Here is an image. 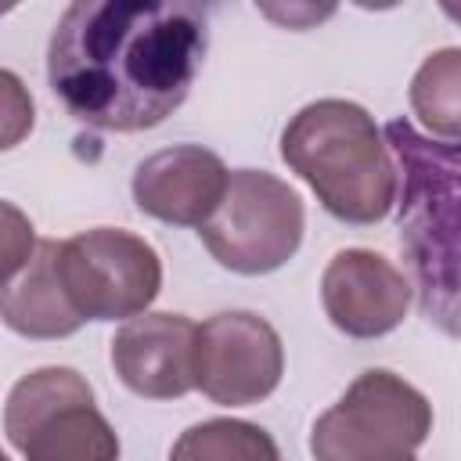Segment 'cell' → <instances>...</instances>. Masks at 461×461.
<instances>
[{"mask_svg":"<svg viewBox=\"0 0 461 461\" xmlns=\"http://www.w3.org/2000/svg\"><path fill=\"white\" fill-rule=\"evenodd\" d=\"M457 94H461V50L447 47L421 61L411 79V108L421 126L443 144L457 140Z\"/></svg>","mask_w":461,"mask_h":461,"instance_id":"13","label":"cell"},{"mask_svg":"<svg viewBox=\"0 0 461 461\" xmlns=\"http://www.w3.org/2000/svg\"><path fill=\"white\" fill-rule=\"evenodd\" d=\"M285 371L281 335L249 310H227L198 324L194 389L212 403L249 407L267 400Z\"/></svg>","mask_w":461,"mask_h":461,"instance_id":"7","label":"cell"},{"mask_svg":"<svg viewBox=\"0 0 461 461\" xmlns=\"http://www.w3.org/2000/svg\"><path fill=\"white\" fill-rule=\"evenodd\" d=\"M58 274L83 321H130L162 288L158 252L122 227H94L58 241Z\"/></svg>","mask_w":461,"mask_h":461,"instance_id":"6","label":"cell"},{"mask_svg":"<svg viewBox=\"0 0 461 461\" xmlns=\"http://www.w3.org/2000/svg\"><path fill=\"white\" fill-rule=\"evenodd\" d=\"M321 303L328 321L349 339H378L411 310L407 277L371 249H342L321 277Z\"/></svg>","mask_w":461,"mask_h":461,"instance_id":"8","label":"cell"},{"mask_svg":"<svg viewBox=\"0 0 461 461\" xmlns=\"http://www.w3.org/2000/svg\"><path fill=\"white\" fill-rule=\"evenodd\" d=\"M169 461H281L267 429L238 418H209L180 432Z\"/></svg>","mask_w":461,"mask_h":461,"instance_id":"12","label":"cell"},{"mask_svg":"<svg viewBox=\"0 0 461 461\" xmlns=\"http://www.w3.org/2000/svg\"><path fill=\"white\" fill-rule=\"evenodd\" d=\"M432 432L429 400L385 367L353 378L335 407H328L310 432L313 461H364L382 454H414Z\"/></svg>","mask_w":461,"mask_h":461,"instance_id":"5","label":"cell"},{"mask_svg":"<svg viewBox=\"0 0 461 461\" xmlns=\"http://www.w3.org/2000/svg\"><path fill=\"white\" fill-rule=\"evenodd\" d=\"M303 198L267 169H234L212 216L198 227L212 259L234 274H270L303 241Z\"/></svg>","mask_w":461,"mask_h":461,"instance_id":"4","label":"cell"},{"mask_svg":"<svg viewBox=\"0 0 461 461\" xmlns=\"http://www.w3.org/2000/svg\"><path fill=\"white\" fill-rule=\"evenodd\" d=\"M364 461H414V454H382V457H364Z\"/></svg>","mask_w":461,"mask_h":461,"instance_id":"17","label":"cell"},{"mask_svg":"<svg viewBox=\"0 0 461 461\" xmlns=\"http://www.w3.org/2000/svg\"><path fill=\"white\" fill-rule=\"evenodd\" d=\"M270 18H281V22H288V25H295L299 18H324V14H331V7H288V11H277V7H263Z\"/></svg>","mask_w":461,"mask_h":461,"instance_id":"16","label":"cell"},{"mask_svg":"<svg viewBox=\"0 0 461 461\" xmlns=\"http://www.w3.org/2000/svg\"><path fill=\"white\" fill-rule=\"evenodd\" d=\"M227 166L202 144H173L148 155L133 173V202L140 212L176 223L202 227L223 198Z\"/></svg>","mask_w":461,"mask_h":461,"instance_id":"10","label":"cell"},{"mask_svg":"<svg viewBox=\"0 0 461 461\" xmlns=\"http://www.w3.org/2000/svg\"><path fill=\"white\" fill-rule=\"evenodd\" d=\"M205 43V11L194 4L76 0L50 32L47 79L72 119L137 133L184 104Z\"/></svg>","mask_w":461,"mask_h":461,"instance_id":"1","label":"cell"},{"mask_svg":"<svg viewBox=\"0 0 461 461\" xmlns=\"http://www.w3.org/2000/svg\"><path fill=\"white\" fill-rule=\"evenodd\" d=\"M198 324L184 313H137L112 339L119 382L148 400H176L194 389Z\"/></svg>","mask_w":461,"mask_h":461,"instance_id":"9","label":"cell"},{"mask_svg":"<svg viewBox=\"0 0 461 461\" xmlns=\"http://www.w3.org/2000/svg\"><path fill=\"white\" fill-rule=\"evenodd\" d=\"M32 252H36L32 220L18 205L0 202V288L29 263Z\"/></svg>","mask_w":461,"mask_h":461,"instance_id":"15","label":"cell"},{"mask_svg":"<svg viewBox=\"0 0 461 461\" xmlns=\"http://www.w3.org/2000/svg\"><path fill=\"white\" fill-rule=\"evenodd\" d=\"M4 432L25 461H119V436L72 367H40L14 382Z\"/></svg>","mask_w":461,"mask_h":461,"instance_id":"3","label":"cell"},{"mask_svg":"<svg viewBox=\"0 0 461 461\" xmlns=\"http://www.w3.org/2000/svg\"><path fill=\"white\" fill-rule=\"evenodd\" d=\"M0 321L25 339H65L79 331L83 317L68 303L58 274V241H36L29 263L0 288Z\"/></svg>","mask_w":461,"mask_h":461,"instance_id":"11","label":"cell"},{"mask_svg":"<svg viewBox=\"0 0 461 461\" xmlns=\"http://www.w3.org/2000/svg\"><path fill=\"white\" fill-rule=\"evenodd\" d=\"M281 158L346 223H378L396 202V166L375 119L342 97L299 108L281 130Z\"/></svg>","mask_w":461,"mask_h":461,"instance_id":"2","label":"cell"},{"mask_svg":"<svg viewBox=\"0 0 461 461\" xmlns=\"http://www.w3.org/2000/svg\"><path fill=\"white\" fill-rule=\"evenodd\" d=\"M0 461H11V457H7V454H4V450H0Z\"/></svg>","mask_w":461,"mask_h":461,"instance_id":"18","label":"cell"},{"mask_svg":"<svg viewBox=\"0 0 461 461\" xmlns=\"http://www.w3.org/2000/svg\"><path fill=\"white\" fill-rule=\"evenodd\" d=\"M32 122H36V104L29 86L14 72L0 68V151L18 148L32 133Z\"/></svg>","mask_w":461,"mask_h":461,"instance_id":"14","label":"cell"}]
</instances>
